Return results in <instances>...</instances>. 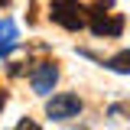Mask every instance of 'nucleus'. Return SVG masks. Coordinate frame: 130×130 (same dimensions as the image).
<instances>
[{
  "instance_id": "20e7f679",
  "label": "nucleus",
  "mask_w": 130,
  "mask_h": 130,
  "mask_svg": "<svg viewBox=\"0 0 130 130\" xmlns=\"http://www.w3.org/2000/svg\"><path fill=\"white\" fill-rule=\"evenodd\" d=\"M55 81H59V65H55V62H36L29 68V85H32L36 94L46 98L49 91L55 88Z\"/></svg>"
},
{
  "instance_id": "6e6552de",
  "label": "nucleus",
  "mask_w": 130,
  "mask_h": 130,
  "mask_svg": "<svg viewBox=\"0 0 130 130\" xmlns=\"http://www.w3.org/2000/svg\"><path fill=\"white\" fill-rule=\"evenodd\" d=\"M7 101H10V94H7V91H3V88H0V111H3V107H7Z\"/></svg>"
},
{
  "instance_id": "f257e3e1",
  "label": "nucleus",
  "mask_w": 130,
  "mask_h": 130,
  "mask_svg": "<svg viewBox=\"0 0 130 130\" xmlns=\"http://www.w3.org/2000/svg\"><path fill=\"white\" fill-rule=\"evenodd\" d=\"M88 29L94 36H120L124 16L114 13V0H94L88 7Z\"/></svg>"
},
{
  "instance_id": "423d86ee",
  "label": "nucleus",
  "mask_w": 130,
  "mask_h": 130,
  "mask_svg": "<svg viewBox=\"0 0 130 130\" xmlns=\"http://www.w3.org/2000/svg\"><path fill=\"white\" fill-rule=\"evenodd\" d=\"M104 68H111V72H117V75H130V49L111 55V59L104 62Z\"/></svg>"
},
{
  "instance_id": "39448f33",
  "label": "nucleus",
  "mask_w": 130,
  "mask_h": 130,
  "mask_svg": "<svg viewBox=\"0 0 130 130\" xmlns=\"http://www.w3.org/2000/svg\"><path fill=\"white\" fill-rule=\"evenodd\" d=\"M16 46V26L10 20H0V59H7Z\"/></svg>"
},
{
  "instance_id": "0eeeda50",
  "label": "nucleus",
  "mask_w": 130,
  "mask_h": 130,
  "mask_svg": "<svg viewBox=\"0 0 130 130\" xmlns=\"http://www.w3.org/2000/svg\"><path fill=\"white\" fill-rule=\"evenodd\" d=\"M16 127H20V130H36V127H39V124H32V120H20Z\"/></svg>"
},
{
  "instance_id": "7ed1b4c3",
  "label": "nucleus",
  "mask_w": 130,
  "mask_h": 130,
  "mask_svg": "<svg viewBox=\"0 0 130 130\" xmlns=\"http://www.w3.org/2000/svg\"><path fill=\"white\" fill-rule=\"evenodd\" d=\"M81 98L72 94V91H65V94H55L46 101V117L49 120H72V117H78L81 114Z\"/></svg>"
},
{
  "instance_id": "1a4fd4ad",
  "label": "nucleus",
  "mask_w": 130,
  "mask_h": 130,
  "mask_svg": "<svg viewBox=\"0 0 130 130\" xmlns=\"http://www.w3.org/2000/svg\"><path fill=\"white\" fill-rule=\"evenodd\" d=\"M7 3H10V0H0V7H7Z\"/></svg>"
},
{
  "instance_id": "f03ea898",
  "label": "nucleus",
  "mask_w": 130,
  "mask_h": 130,
  "mask_svg": "<svg viewBox=\"0 0 130 130\" xmlns=\"http://www.w3.org/2000/svg\"><path fill=\"white\" fill-rule=\"evenodd\" d=\"M49 16H52V23H59L68 32H78L88 26V7H81L78 0H52Z\"/></svg>"
}]
</instances>
